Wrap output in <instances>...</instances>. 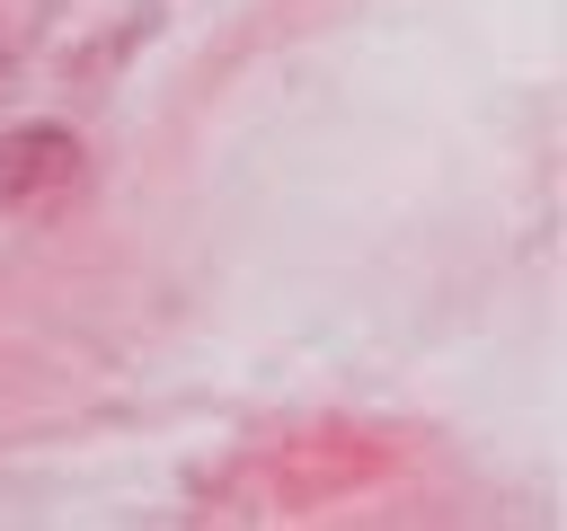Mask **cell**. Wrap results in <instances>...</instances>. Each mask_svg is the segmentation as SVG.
<instances>
[]
</instances>
